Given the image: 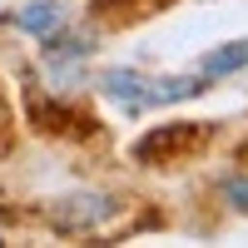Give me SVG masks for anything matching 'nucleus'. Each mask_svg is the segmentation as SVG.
Here are the masks:
<instances>
[{
  "mask_svg": "<svg viewBox=\"0 0 248 248\" xmlns=\"http://www.w3.org/2000/svg\"><path fill=\"white\" fill-rule=\"evenodd\" d=\"M203 139H209L203 124H159V129H149V134L134 144V159L139 164H174L184 154L203 149Z\"/></svg>",
  "mask_w": 248,
  "mask_h": 248,
  "instance_id": "nucleus-1",
  "label": "nucleus"
},
{
  "mask_svg": "<svg viewBox=\"0 0 248 248\" xmlns=\"http://www.w3.org/2000/svg\"><path fill=\"white\" fill-rule=\"evenodd\" d=\"M114 209L119 203L109 194H70V199H55L45 209V218H50L55 233H90L105 218H114Z\"/></svg>",
  "mask_w": 248,
  "mask_h": 248,
  "instance_id": "nucleus-2",
  "label": "nucleus"
},
{
  "mask_svg": "<svg viewBox=\"0 0 248 248\" xmlns=\"http://www.w3.org/2000/svg\"><path fill=\"white\" fill-rule=\"evenodd\" d=\"M99 90H105L114 105H124V109H149L154 105V79L129 75V70H109L105 79H99Z\"/></svg>",
  "mask_w": 248,
  "mask_h": 248,
  "instance_id": "nucleus-3",
  "label": "nucleus"
},
{
  "mask_svg": "<svg viewBox=\"0 0 248 248\" xmlns=\"http://www.w3.org/2000/svg\"><path fill=\"white\" fill-rule=\"evenodd\" d=\"M60 5H50V0H35V5H25L15 15V30H25V35H40V40H50L55 30H60Z\"/></svg>",
  "mask_w": 248,
  "mask_h": 248,
  "instance_id": "nucleus-4",
  "label": "nucleus"
},
{
  "mask_svg": "<svg viewBox=\"0 0 248 248\" xmlns=\"http://www.w3.org/2000/svg\"><path fill=\"white\" fill-rule=\"evenodd\" d=\"M233 70H248V40H233V45L203 55V65H199L203 79H218V75H233Z\"/></svg>",
  "mask_w": 248,
  "mask_h": 248,
  "instance_id": "nucleus-5",
  "label": "nucleus"
},
{
  "mask_svg": "<svg viewBox=\"0 0 248 248\" xmlns=\"http://www.w3.org/2000/svg\"><path fill=\"white\" fill-rule=\"evenodd\" d=\"M223 199H229L238 214H248V174H233L229 184H223Z\"/></svg>",
  "mask_w": 248,
  "mask_h": 248,
  "instance_id": "nucleus-6",
  "label": "nucleus"
}]
</instances>
